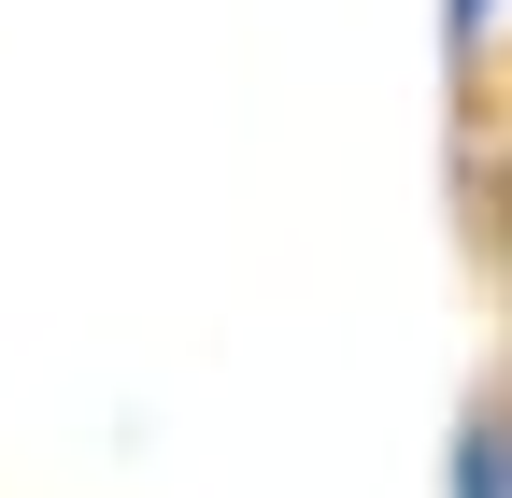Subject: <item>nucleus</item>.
Masks as SVG:
<instances>
[{
    "instance_id": "f257e3e1",
    "label": "nucleus",
    "mask_w": 512,
    "mask_h": 498,
    "mask_svg": "<svg viewBox=\"0 0 512 498\" xmlns=\"http://www.w3.org/2000/svg\"><path fill=\"white\" fill-rule=\"evenodd\" d=\"M456 498H512V413H470V442H456Z\"/></svg>"
},
{
    "instance_id": "f03ea898",
    "label": "nucleus",
    "mask_w": 512,
    "mask_h": 498,
    "mask_svg": "<svg viewBox=\"0 0 512 498\" xmlns=\"http://www.w3.org/2000/svg\"><path fill=\"white\" fill-rule=\"evenodd\" d=\"M470 29H484V0H456V43H470Z\"/></svg>"
}]
</instances>
